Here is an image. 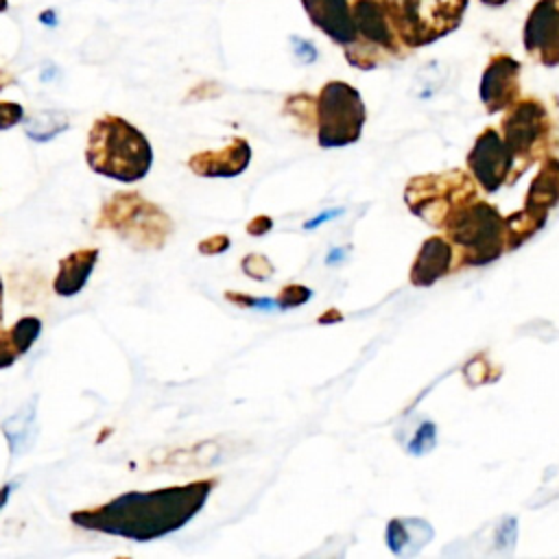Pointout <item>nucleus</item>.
<instances>
[{
  "label": "nucleus",
  "instance_id": "1",
  "mask_svg": "<svg viewBox=\"0 0 559 559\" xmlns=\"http://www.w3.org/2000/svg\"><path fill=\"white\" fill-rule=\"evenodd\" d=\"M216 478H199L148 491H124L107 502L76 509L70 522L81 531L131 542H153L186 526L205 504Z\"/></svg>",
  "mask_w": 559,
  "mask_h": 559
},
{
  "label": "nucleus",
  "instance_id": "2",
  "mask_svg": "<svg viewBox=\"0 0 559 559\" xmlns=\"http://www.w3.org/2000/svg\"><path fill=\"white\" fill-rule=\"evenodd\" d=\"M85 162L96 175L120 183H135L153 166V146L135 124L122 116L105 114L90 127Z\"/></svg>",
  "mask_w": 559,
  "mask_h": 559
},
{
  "label": "nucleus",
  "instance_id": "3",
  "mask_svg": "<svg viewBox=\"0 0 559 559\" xmlns=\"http://www.w3.org/2000/svg\"><path fill=\"white\" fill-rule=\"evenodd\" d=\"M96 229L114 231L135 251H155L166 245L175 223L168 212L140 192L120 190L100 205Z\"/></svg>",
  "mask_w": 559,
  "mask_h": 559
},
{
  "label": "nucleus",
  "instance_id": "4",
  "mask_svg": "<svg viewBox=\"0 0 559 559\" xmlns=\"http://www.w3.org/2000/svg\"><path fill=\"white\" fill-rule=\"evenodd\" d=\"M450 240L461 249V258L467 264H489L502 255L504 245V218L485 201H467L459 205L441 225Z\"/></svg>",
  "mask_w": 559,
  "mask_h": 559
},
{
  "label": "nucleus",
  "instance_id": "5",
  "mask_svg": "<svg viewBox=\"0 0 559 559\" xmlns=\"http://www.w3.org/2000/svg\"><path fill=\"white\" fill-rule=\"evenodd\" d=\"M352 20L356 41L345 48V57L356 68H373L386 57L402 55V41L395 33L391 0H352Z\"/></svg>",
  "mask_w": 559,
  "mask_h": 559
},
{
  "label": "nucleus",
  "instance_id": "6",
  "mask_svg": "<svg viewBox=\"0 0 559 559\" xmlns=\"http://www.w3.org/2000/svg\"><path fill=\"white\" fill-rule=\"evenodd\" d=\"M395 33L404 48L428 46L452 33L467 9V0H391Z\"/></svg>",
  "mask_w": 559,
  "mask_h": 559
},
{
  "label": "nucleus",
  "instance_id": "7",
  "mask_svg": "<svg viewBox=\"0 0 559 559\" xmlns=\"http://www.w3.org/2000/svg\"><path fill=\"white\" fill-rule=\"evenodd\" d=\"M367 111L356 87L345 81H330L314 100L317 138L325 148L347 146L362 133Z\"/></svg>",
  "mask_w": 559,
  "mask_h": 559
},
{
  "label": "nucleus",
  "instance_id": "8",
  "mask_svg": "<svg viewBox=\"0 0 559 559\" xmlns=\"http://www.w3.org/2000/svg\"><path fill=\"white\" fill-rule=\"evenodd\" d=\"M474 197V183L467 179L465 173L459 170L443 175H424L408 181L406 186V203L411 212L439 227L459 205L472 201Z\"/></svg>",
  "mask_w": 559,
  "mask_h": 559
},
{
  "label": "nucleus",
  "instance_id": "9",
  "mask_svg": "<svg viewBox=\"0 0 559 559\" xmlns=\"http://www.w3.org/2000/svg\"><path fill=\"white\" fill-rule=\"evenodd\" d=\"M550 131V118L542 100L522 98L515 100L502 118V140L513 157H528Z\"/></svg>",
  "mask_w": 559,
  "mask_h": 559
},
{
  "label": "nucleus",
  "instance_id": "10",
  "mask_svg": "<svg viewBox=\"0 0 559 559\" xmlns=\"http://www.w3.org/2000/svg\"><path fill=\"white\" fill-rule=\"evenodd\" d=\"M513 159L502 135L487 127L467 153V168L485 192H496L509 179Z\"/></svg>",
  "mask_w": 559,
  "mask_h": 559
},
{
  "label": "nucleus",
  "instance_id": "11",
  "mask_svg": "<svg viewBox=\"0 0 559 559\" xmlns=\"http://www.w3.org/2000/svg\"><path fill=\"white\" fill-rule=\"evenodd\" d=\"M524 50L542 66H559V0H537L524 22Z\"/></svg>",
  "mask_w": 559,
  "mask_h": 559
},
{
  "label": "nucleus",
  "instance_id": "12",
  "mask_svg": "<svg viewBox=\"0 0 559 559\" xmlns=\"http://www.w3.org/2000/svg\"><path fill=\"white\" fill-rule=\"evenodd\" d=\"M478 94L487 114L509 109L520 96V61L509 55H493L483 72Z\"/></svg>",
  "mask_w": 559,
  "mask_h": 559
},
{
  "label": "nucleus",
  "instance_id": "13",
  "mask_svg": "<svg viewBox=\"0 0 559 559\" xmlns=\"http://www.w3.org/2000/svg\"><path fill=\"white\" fill-rule=\"evenodd\" d=\"M310 22L334 44L347 48L356 41V26L347 0H301Z\"/></svg>",
  "mask_w": 559,
  "mask_h": 559
},
{
  "label": "nucleus",
  "instance_id": "14",
  "mask_svg": "<svg viewBox=\"0 0 559 559\" xmlns=\"http://www.w3.org/2000/svg\"><path fill=\"white\" fill-rule=\"evenodd\" d=\"M251 159V146L242 138H234L218 151H201L190 155L188 168L199 177H236Z\"/></svg>",
  "mask_w": 559,
  "mask_h": 559
},
{
  "label": "nucleus",
  "instance_id": "15",
  "mask_svg": "<svg viewBox=\"0 0 559 559\" xmlns=\"http://www.w3.org/2000/svg\"><path fill=\"white\" fill-rule=\"evenodd\" d=\"M98 255L100 251L96 247H81L68 255H63L57 264V273L52 277V290L59 295V297H74L79 295L96 262H98Z\"/></svg>",
  "mask_w": 559,
  "mask_h": 559
},
{
  "label": "nucleus",
  "instance_id": "16",
  "mask_svg": "<svg viewBox=\"0 0 559 559\" xmlns=\"http://www.w3.org/2000/svg\"><path fill=\"white\" fill-rule=\"evenodd\" d=\"M452 245L441 236H430L424 240L417 258L411 266V282L415 286H430L450 271Z\"/></svg>",
  "mask_w": 559,
  "mask_h": 559
},
{
  "label": "nucleus",
  "instance_id": "17",
  "mask_svg": "<svg viewBox=\"0 0 559 559\" xmlns=\"http://www.w3.org/2000/svg\"><path fill=\"white\" fill-rule=\"evenodd\" d=\"M41 319L26 314L17 319L11 328H0V369H9L17 362L39 338Z\"/></svg>",
  "mask_w": 559,
  "mask_h": 559
},
{
  "label": "nucleus",
  "instance_id": "18",
  "mask_svg": "<svg viewBox=\"0 0 559 559\" xmlns=\"http://www.w3.org/2000/svg\"><path fill=\"white\" fill-rule=\"evenodd\" d=\"M557 201H559V159L548 157L537 170L535 179L531 181L524 210L546 221L550 207H555Z\"/></svg>",
  "mask_w": 559,
  "mask_h": 559
},
{
  "label": "nucleus",
  "instance_id": "19",
  "mask_svg": "<svg viewBox=\"0 0 559 559\" xmlns=\"http://www.w3.org/2000/svg\"><path fill=\"white\" fill-rule=\"evenodd\" d=\"M35 417H37V404L31 400L22 408H17L11 417L2 421V435L9 443V450L13 456L24 454L33 441H35Z\"/></svg>",
  "mask_w": 559,
  "mask_h": 559
},
{
  "label": "nucleus",
  "instance_id": "20",
  "mask_svg": "<svg viewBox=\"0 0 559 559\" xmlns=\"http://www.w3.org/2000/svg\"><path fill=\"white\" fill-rule=\"evenodd\" d=\"M432 537V528L428 526V522L424 520H406V518H397L391 520L386 526V544L395 555H404V546L411 544L413 539L424 546L428 539Z\"/></svg>",
  "mask_w": 559,
  "mask_h": 559
},
{
  "label": "nucleus",
  "instance_id": "21",
  "mask_svg": "<svg viewBox=\"0 0 559 559\" xmlns=\"http://www.w3.org/2000/svg\"><path fill=\"white\" fill-rule=\"evenodd\" d=\"M70 127V120L63 111H39L28 122H24V131L35 142H48L61 131Z\"/></svg>",
  "mask_w": 559,
  "mask_h": 559
},
{
  "label": "nucleus",
  "instance_id": "22",
  "mask_svg": "<svg viewBox=\"0 0 559 559\" xmlns=\"http://www.w3.org/2000/svg\"><path fill=\"white\" fill-rule=\"evenodd\" d=\"M435 441H437L435 424H432V421H424V424L417 428L415 437L411 439L408 452L415 454V456H421V454H426V452H430V450L435 448Z\"/></svg>",
  "mask_w": 559,
  "mask_h": 559
},
{
  "label": "nucleus",
  "instance_id": "23",
  "mask_svg": "<svg viewBox=\"0 0 559 559\" xmlns=\"http://www.w3.org/2000/svg\"><path fill=\"white\" fill-rule=\"evenodd\" d=\"M242 271H245V275L262 282V280L271 277L273 264L264 255H260V253H249V255L242 258Z\"/></svg>",
  "mask_w": 559,
  "mask_h": 559
},
{
  "label": "nucleus",
  "instance_id": "24",
  "mask_svg": "<svg viewBox=\"0 0 559 559\" xmlns=\"http://www.w3.org/2000/svg\"><path fill=\"white\" fill-rule=\"evenodd\" d=\"M310 299V288L301 286V284H290L286 286L280 297H277V306L280 308H293V306H301L304 301Z\"/></svg>",
  "mask_w": 559,
  "mask_h": 559
},
{
  "label": "nucleus",
  "instance_id": "25",
  "mask_svg": "<svg viewBox=\"0 0 559 559\" xmlns=\"http://www.w3.org/2000/svg\"><path fill=\"white\" fill-rule=\"evenodd\" d=\"M24 120V107L13 100H0V131L15 127Z\"/></svg>",
  "mask_w": 559,
  "mask_h": 559
},
{
  "label": "nucleus",
  "instance_id": "26",
  "mask_svg": "<svg viewBox=\"0 0 559 559\" xmlns=\"http://www.w3.org/2000/svg\"><path fill=\"white\" fill-rule=\"evenodd\" d=\"M197 249H199L201 255H218V253H223V251L229 249V236H225V234L207 236V238H203V240L197 245Z\"/></svg>",
  "mask_w": 559,
  "mask_h": 559
},
{
  "label": "nucleus",
  "instance_id": "27",
  "mask_svg": "<svg viewBox=\"0 0 559 559\" xmlns=\"http://www.w3.org/2000/svg\"><path fill=\"white\" fill-rule=\"evenodd\" d=\"M271 227H273V221H271L269 216H255L253 221H249L247 231H249L251 236H262V234H266Z\"/></svg>",
  "mask_w": 559,
  "mask_h": 559
},
{
  "label": "nucleus",
  "instance_id": "28",
  "mask_svg": "<svg viewBox=\"0 0 559 559\" xmlns=\"http://www.w3.org/2000/svg\"><path fill=\"white\" fill-rule=\"evenodd\" d=\"M515 531H518V526H515V520H504V524L500 526V533H498V539L502 542V544H513L515 542Z\"/></svg>",
  "mask_w": 559,
  "mask_h": 559
},
{
  "label": "nucleus",
  "instance_id": "29",
  "mask_svg": "<svg viewBox=\"0 0 559 559\" xmlns=\"http://www.w3.org/2000/svg\"><path fill=\"white\" fill-rule=\"evenodd\" d=\"M343 210H332V212H325V214H319V216H314L310 223H306L304 227L306 229H314L319 223H325V221H330V218H334V216H338Z\"/></svg>",
  "mask_w": 559,
  "mask_h": 559
},
{
  "label": "nucleus",
  "instance_id": "30",
  "mask_svg": "<svg viewBox=\"0 0 559 559\" xmlns=\"http://www.w3.org/2000/svg\"><path fill=\"white\" fill-rule=\"evenodd\" d=\"M15 83V79H13V74H9V72H4V70H0V92L4 90V87H9V85H13Z\"/></svg>",
  "mask_w": 559,
  "mask_h": 559
},
{
  "label": "nucleus",
  "instance_id": "31",
  "mask_svg": "<svg viewBox=\"0 0 559 559\" xmlns=\"http://www.w3.org/2000/svg\"><path fill=\"white\" fill-rule=\"evenodd\" d=\"M11 487H13V485H11V483H7V485H2V487H0V509H2V507H4V504H7V500H9V493H11Z\"/></svg>",
  "mask_w": 559,
  "mask_h": 559
},
{
  "label": "nucleus",
  "instance_id": "32",
  "mask_svg": "<svg viewBox=\"0 0 559 559\" xmlns=\"http://www.w3.org/2000/svg\"><path fill=\"white\" fill-rule=\"evenodd\" d=\"M4 321V286H2V277H0V328Z\"/></svg>",
  "mask_w": 559,
  "mask_h": 559
},
{
  "label": "nucleus",
  "instance_id": "33",
  "mask_svg": "<svg viewBox=\"0 0 559 559\" xmlns=\"http://www.w3.org/2000/svg\"><path fill=\"white\" fill-rule=\"evenodd\" d=\"M485 7H502V4H507L509 0H480Z\"/></svg>",
  "mask_w": 559,
  "mask_h": 559
},
{
  "label": "nucleus",
  "instance_id": "34",
  "mask_svg": "<svg viewBox=\"0 0 559 559\" xmlns=\"http://www.w3.org/2000/svg\"><path fill=\"white\" fill-rule=\"evenodd\" d=\"M9 9V0H0V13H4Z\"/></svg>",
  "mask_w": 559,
  "mask_h": 559
}]
</instances>
